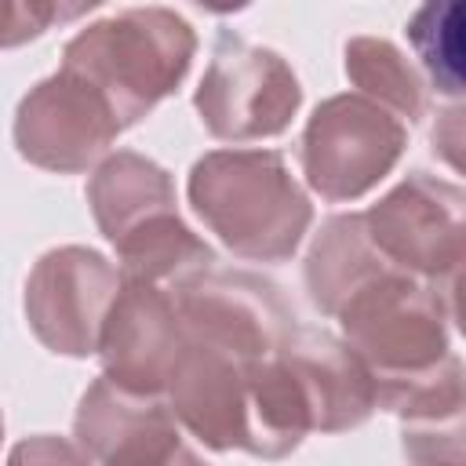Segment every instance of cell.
<instances>
[{
  "mask_svg": "<svg viewBox=\"0 0 466 466\" xmlns=\"http://www.w3.org/2000/svg\"><path fill=\"white\" fill-rule=\"evenodd\" d=\"M193 215L226 251L248 262H284L313 222L306 189L277 149H211L186 178Z\"/></svg>",
  "mask_w": 466,
  "mask_h": 466,
  "instance_id": "1",
  "label": "cell"
},
{
  "mask_svg": "<svg viewBox=\"0 0 466 466\" xmlns=\"http://www.w3.org/2000/svg\"><path fill=\"white\" fill-rule=\"evenodd\" d=\"M193 25L171 7H124L91 22L62 47V66L87 80L116 113L120 127L149 116L189 73Z\"/></svg>",
  "mask_w": 466,
  "mask_h": 466,
  "instance_id": "2",
  "label": "cell"
},
{
  "mask_svg": "<svg viewBox=\"0 0 466 466\" xmlns=\"http://www.w3.org/2000/svg\"><path fill=\"white\" fill-rule=\"evenodd\" d=\"M342 342L375 379L379 408L390 393L426 375L451 353L455 291L386 269L364 284L339 313Z\"/></svg>",
  "mask_w": 466,
  "mask_h": 466,
  "instance_id": "3",
  "label": "cell"
},
{
  "mask_svg": "<svg viewBox=\"0 0 466 466\" xmlns=\"http://www.w3.org/2000/svg\"><path fill=\"white\" fill-rule=\"evenodd\" d=\"M404 149L408 127L371 98L346 91L309 113L299 138V164L320 200L353 204L397 167Z\"/></svg>",
  "mask_w": 466,
  "mask_h": 466,
  "instance_id": "4",
  "label": "cell"
},
{
  "mask_svg": "<svg viewBox=\"0 0 466 466\" xmlns=\"http://www.w3.org/2000/svg\"><path fill=\"white\" fill-rule=\"evenodd\" d=\"M193 106L211 138L233 146L262 142L291 127L302 106V84L277 51L222 29L197 84Z\"/></svg>",
  "mask_w": 466,
  "mask_h": 466,
  "instance_id": "5",
  "label": "cell"
},
{
  "mask_svg": "<svg viewBox=\"0 0 466 466\" xmlns=\"http://www.w3.org/2000/svg\"><path fill=\"white\" fill-rule=\"evenodd\" d=\"M364 229L379 255L426 284L459 291V269L466 255V193L462 186L411 171L368 211Z\"/></svg>",
  "mask_w": 466,
  "mask_h": 466,
  "instance_id": "6",
  "label": "cell"
},
{
  "mask_svg": "<svg viewBox=\"0 0 466 466\" xmlns=\"http://www.w3.org/2000/svg\"><path fill=\"white\" fill-rule=\"evenodd\" d=\"M182 335L244 360H273L299 331L280 288L248 269H208L175 291Z\"/></svg>",
  "mask_w": 466,
  "mask_h": 466,
  "instance_id": "7",
  "label": "cell"
},
{
  "mask_svg": "<svg viewBox=\"0 0 466 466\" xmlns=\"http://www.w3.org/2000/svg\"><path fill=\"white\" fill-rule=\"evenodd\" d=\"M120 291L116 266L84 244L44 251L25 277V320L40 346L62 357H91Z\"/></svg>",
  "mask_w": 466,
  "mask_h": 466,
  "instance_id": "8",
  "label": "cell"
},
{
  "mask_svg": "<svg viewBox=\"0 0 466 466\" xmlns=\"http://www.w3.org/2000/svg\"><path fill=\"white\" fill-rule=\"evenodd\" d=\"M120 131L124 127L109 102L69 69H55L33 84L15 109L18 157L58 175L95 171L109 157Z\"/></svg>",
  "mask_w": 466,
  "mask_h": 466,
  "instance_id": "9",
  "label": "cell"
},
{
  "mask_svg": "<svg viewBox=\"0 0 466 466\" xmlns=\"http://www.w3.org/2000/svg\"><path fill=\"white\" fill-rule=\"evenodd\" d=\"M102 379L138 397H164L171 368L182 353V320L175 295L153 284L120 280L98 335Z\"/></svg>",
  "mask_w": 466,
  "mask_h": 466,
  "instance_id": "10",
  "label": "cell"
},
{
  "mask_svg": "<svg viewBox=\"0 0 466 466\" xmlns=\"http://www.w3.org/2000/svg\"><path fill=\"white\" fill-rule=\"evenodd\" d=\"M262 360H244L229 350L182 335V353L171 368L164 404L211 451L248 448V390Z\"/></svg>",
  "mask_w": 466,
  "mask_h": 466,
  "instance_id": "11",
  "label": "cell"
},
{
  "mask_svg": "<svg viewBox=\"0 0 466 466\" xmlns=\"http://www.w3.org/2000/svg\"><path fill=\"white\" fill-rule=\"evenodd\" d=\"M73 437L98 466H164L182 448L164 397H138L109 379H95L84 390Z\"/></svg>",
  "mask_w": 466,
  "mask_h": 466,
  "instance_id": "12",
  "label": "cell"
},
{
  "mask_svg": "<svg viewBox=\"0 0 466 466\" xmlns=\"http://www.w3.org/2000/svg\"><path fill=\"white\" fill-rule=\"evenodd\" d=\"M306 404L313 433H346L371 419L379 390L364 360L324 328H299L284 350Z\"/></svg>",
  "mask_w": 466,
  "mask_h": 466,
  "instance_id": "13",
  "label": "cell"
},
{
  "mask_svg": "<svg viewBox=\"0 0 466 466\" xmlns=\"http://www.w3.org/2000/svg\"><path fill=\"white\" fill-rule=\"evenodd\" d=\"M400 419V448L411 466H462V360L448 353L437 368L382 400Z\"/></svg>",
  "mask_w": 466,
  "mask_h": 466,
  "instance_id": "14",
  "label": "cell"
},
{
  "mask_svg": "<svg viewBox=\"0 0 466 466\" xmlns=\"http://www.w3.org/2000/svg\"><path fill=\"white\" fill-rule=\"evenodd\" d=\"M87 204L95 215L98 233L116 244L138 226H146L157 215L178 211L175 208V182L171 175L135 153V149H113L87 178Z\"/></svg>",
  "mask_w": 466,
  "mask_h": 466,
  "instance_id": "15",
  "label": "cell"
},
{
  "mask_svg": "<svg viewBox=\"0 0 466 466\" xmlns=\"http://www.w3.org/2000/svg\"><path fill=\"white\" fill-rule=\"evenodd\" d=\"M386 269L393 266L371 244L360 211H342V215H328L313 233L302 277L309 302L324 317H335L364 284H371Z\"/></svg>",
  "mask_w": 466,
  "mask_h": 466,
  "instance_id": "16",
  "label": "cell"
},
{
  "mask_svg": "<svg viewBox=\"0 0 466 466\" xmlns=\"http://www.w3.org/2000/svg\"><path fill=\"white\" fill-rule=\"evenodd\" d=\"M116 251V273L120 280H138L153 284L164 291H178L200 273L215 269V251L182 222L178 211L157 215L124 240L113 244Z\"/></svg>",
  "mask_w": 466,
  "mask_h": 466,
  "instance_id": "17",
  "label": "cell"
},
{
  "mask_svg": "<svg viewBox=\"0 0 466 466\" xmlns=\"http://www.w3.org/2000/svg\"><path fill=\"white\" fill-rule=\"evenodd\" d=\"M342 66L357 95L390 109L400 124H411L426 113V80L397 44L382 36H353L342 47Z\"/></svg>",
  "mask_w": 466,
  "mask_h": 466,
  "instance_id": "18",
  "label": "cell"
},
{
  "mask_svg": "<svg viewBox=\"0 0 466 466\" xmlns=\"http://www.w3.org/2000/svg\"><path fill=\"white\" fill-rule=\"evenodd\" d=\"M408 40L430 76V84L459 98L462 95V4H422L408 18Z\"/></svg>",
  "mask_w": 466,
  "mask_h": 466,
  "instance_id": "19",
  "label": "cell"
},
{
  "mask_svg": "<svg viewBox=\"0 0 466 466\" xmlns=\"http://www.w3.org/2000/svg\"><path fill=\"white\" fill-rule=\"evenodd\" d=\"M84 7H62L47 0H0V47H22L47 33L55 22L80 15Z\"/></svg>",
  "mask_w": 466,
  "mask_h": 466,
  "instance_id": "20",
  "label": "cell"
},
{
  "mask_svg": "<svg viewBox=\"0 0 466 466\" xmlns=\"http://www.w3.org/2000/svg\"><path fill=\"white\" fill-rule=\"evenodd\" d=\"M7 466H91V459L69 437L36 433V437H25V441H18L11 448Z\"/></svg>",
  "mask_w": 466,
  "mask_h": 466,
  "instance_id": "21",
  "label": "cell"
},
{
  "mask_svg": "<svg viewBox=\"0 0 466 466\" xmlns=\"http://www.w3.org/2000/svg\"><path fill=\"white\" fill-rule=\"evenodd\" d=\"M164 466H208V462H204L197 451H189V448L182 444V448H178V451H175V455H171Z\"/></svg>",
  "mask_w": 466,
  "mask_h": 466,
  "instance_id": "22",
  "label": "cell"
},
{
  "mask_svg": "<svg viewBox=\"0 0 466 466\" xmlns=\"http://www.w3.org/2000/svg\"><path fill=\"white\" fill-rule=\"evenodd\" d=\"M0 441H4V415H0Z\"/></svg>",
  "mask_w": 466,
  "mask_h": 466,
  "instance_id": "23",
  "label": "cell"
}]
</instances>
